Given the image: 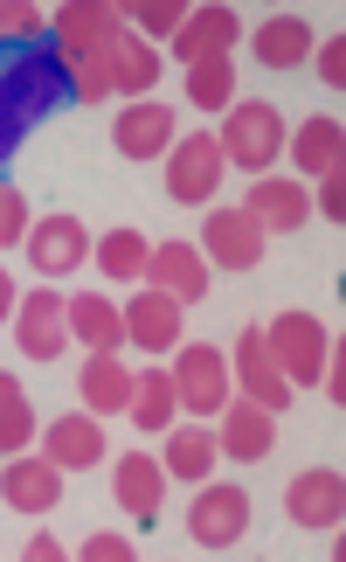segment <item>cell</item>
<instances>
[{"mask_svg":"<svg viewBox=\"0 0 346 562\" xmlns=\"http://www.w3.org/2000/svg\"><path fill=\"white\" fill-rule=\"evenodd\" d=\"M70 98V70H62L56 35L42 29L21 56H0V160L28 139L35 119H49L56 104Z\"/></svg>","mask_w":346,"mask_h":562,"instance_id":"1","label":"cell"},{"mask_svg":"<svg viewBox=\"0 0 346 562\" xmlns=\"http://www.w3.org/2000/svg\"><path fill=\"white\" fill-rule=\"evenodd\" d=\"M222 160H235L243 175H264V167L277 160V146H285V119H277V104H229V119H222Z\"/></svg>","mask_w":346,"mask_h":562,"instance_id":"2","label":"cell"},{"mask_svg":"<svg viewBox=\"0 0 346 562\" xmlns=\"http://www.w3.org/2000/svg\"><path fill=\"white\" fill-rule=\"evenodd\" d=\"M229 375H235V389H243V396H250L256 409H277V417H285V403H291V382H285V369H277V355H270L264 327H243V334H235Z\"/></svg>","mask_w":346,"mask_h":562,"instance_id":"3","label":"cell"},{"mask_svg":"<svg viewBox=\"0 0 346 562\" xmlns=\"http://www.w3.org/2000/svg\"><path fill=\"white\" fill-rule=\"evenodd\" d=\"M229 361L222 348H181L173 355V396H181V409H194V417H222V403H229Z\"/></svg>","mask_w":346,"mask_h":562,"instance_id":"4","label":"cell"},{"mask_svg":"<svg viewBox=\"0 0 346 562\" xmlns=\"http://www.w3.org/2000/svg\"><path fill=\"white\" fill-rule=\"evenodd\" d=\"M215 188H222V146H215V133L173 139V154H166V194L173 202H215Z\"/></svg>","mask_w":346,"mask_h":562,"instance_id":"5","label":"cell"},{"mask_svg":"<svg viewBox=\"0 0 346 562\" xmlns=\"http://www.w3.org/2000/svg\"><path fill=\"white\" fill-rule=\"evenodd\" d=\"M264 340H270L285 382H319V369H326V327L312 313H277V327H264Z\"/></svg>","mask_w":346,"mask_h":562,"instance_id":"6","label":"cell"},{"mask_svg":"<svg viewBox=\"0 0 346 562\" xmlns=\"http://www.w3.org/2000/svg\"><path fill=\"white\" fill-rule=\"evenodd\" d=\"M243 528H250V493L243 486H201L194 493V507H187V535L201 549H229V542H243Z\"/></svg>","mask_w":346,"mask_h":562,"instance_id":"7","label":"cell"},{"mask_svg":"<svg viewBox=\"0 0 346 562\" xmlns=\"http://www.w3.org/2000/svg\"><path fill=\"white\" fill-rule=\"evenodd\" d=\"M97 70H104V83H112V91H125V98L139 104V98L160 83V56H153V42H139L132 29H118V35L97 49Z\"/></svg>","mask_w":346,"mask_h":562,"instance_id":"8","label":"cell"},{"mask_svg":"<svg viewBox=\"0 0 346 562\" xmlns=\"http://www.w3.org/2000/svg\"><path fill=\"white\" fill-rule=\"evenodd\" d=\"M14 340H21V355L28 361H56L62 348H70V319H62V299L42 285L21 299V313H14Z\"/></svg>","mask_w":346,"mask_h":562,"instance_id":"9","label":"cell"},{"mask_svg":"<svg viewBox=\"0 0 346 562\" xmlns=\"http://www.w3.org/2000/svg\"><path fill=\"white\" fill-rule=\"evenodd\" d=\"M201 257L222 265V271H250L256 257H264V229H256L243 209H215L201 223Z\"/></svg>","mask_w":346,"mask_h":562,"instance_id":"10","label":"cell"},{"mask_svg":"<svg viewBox=\"0 0 346 562\" xmlns=\"http://www.w3.org/2000/svg\"><path fill=\"white\" fill-rule=\"evenodd\" d=\"M146 285L181 299V306H194V299H208V257L194 244H160L153 257H146Z\"/></svg>","mask_w":346,"mask_h":562,"instance_id":"11","label":"cell"},{"mask_svg":"<svg viewBox=\"0 0 346 562\" xmlns=\"http://www.w3.org/2000/svg\"><path fill=\"white\" fill-rule=\"evenodd\" d=\"M112 146L125 160H160L166 146H173V112L153 98H139V104H125L118 125H112Z\"/></svg>","mask_w":346,"mask_h":562,"instance_id":"12","label":"cell"},{"mask_svg":"<svg viewBox=\"0 0 346 562\" xmlns=\"http://www.w3.org/2000/svg\"><path fill=\"white\" fill-rule=\"evenodd\" d=\"M243 215L256 229H277V236H291V229H305V215H312V194L298 188V181H270V175H256V188H250V202H243Z\"/></svg>","mask_w":346,"mask_h":562,"instance_id":"13","label":"cell"},{"mask_svg":"<svg viewBox=\"0 0 346 562\" xmlns=\"http://www.w3.org/2000/svg\"><path fill=\"white\" fill-rule=\"evenodd\" d=\"M285 507H291V521H298V528H339V514H346V480H339L333 465L298 472L291 493H285Z\"/></svg>","mask_w":346,"mask_h":562,"instance_id":"14","label":"cell"},{"mask_svg":"<svg viewBox=\"0 0 346 562\" xmlns=\"http://www.w3.org/2000/svg\"><path fill=\"white\" fill-rule=\"evenodd\" d=\"M83 223L77 215H42V223L28 229V257H35V271L42 278H70L77 265H83Z\"/></svg>","mask_w":346,"mask_h":562,"instance_id":"15","label":"cell"},{"mask_svg":"<svg viewBox=\"0 0 346 562\" xmlns=\"http://www.w3.org/2000/svg\"><path fill=\"white\" fill-rule=\"evenodd\" d=\"M0 501L21 507V514L62 507V465H49V459H14V465H0Z\"/></svg>","mask_w":346,"mask_h":562,"instance_id":"16","label":"cell"},{"mask_svg":"<svg viewBox=\"0 0 346 562\" xmlns=\"http://www.w3.org/2000/svg\"><path fill=\"white\" fill-rule=\"evenodd\" d=\"M125 340L146 348V355H166L173 340H181V299H166V292L146 285L132 306H125Z\"/></svg>","mask_w":346,"mask_h":562,"instance_id":"17","label":"cell"},{"mask_svg":"<svg viewBox=\"0 0 346 562\" xmlns=\"http://www.w3.org/2000/svg\"><path fill=\"white\" fill-rule=\"evenodd\" d=\"M235 35H243V21H235V8H187L181 35H173V56L181 63H201V56H229Z\"/></svg>","mask_w":346,"mask_h":562,"instance_id":"18","label":"cell"},{"mask_svg":"<svg viewBox=\"0 0 346 562\" xmlns=\"http://www.w3.org/2000/svg\"><path fill=\"white\" fill-rule=\"evenodd\" d=\"M118 29H125V14H118V8H104V0H70V8H56V49H83V56H97Z\"/></svg>","mask_w":346,"mask_h":562,"instance_id":"19","label":"cell"},{"mask_svg":"<svg viewBox=\"0 0 346 562\" xmlns=\"http://www.w3.org/2000/svg\"><path fill=\"white\" fill-rule=\"evenodd\" d=\"M62 319H70V340H83L91 355H118L125 348V313L112 306V299H97V292H83L62 306Z\"/></svg>","mask_w":346,"mask_h":562,"instance_id":"20","label":"cell"},{"mask_svg":"<svg viewBox=\"0 0 346 562\" xmlns=\"http://www.w3.org/2000/svg\"><path fill=\"white\" fill-rule=\"evenodd\" d=\"M42 445H49V465H62V472H91V465L104 459V430H97V417H49Z\"/></svg>","mask_w":346,"mask_h":562,"instance_id":"21","label":"cell"},{"mask_svg":"<svg viewBox=\"0 0 346 562\" xmlns=\"http://www.w3.org/2000/svg\"><path fill=\"white\" fill-rule=\"evenodd\" d=\"M229 459H270V409H256L250 396H229L222 403V438Z\"/></svg>","mask_w":346,"mask_h":562,"instance_id":"22","label":"cell"},{"mask_svg":"<svg viewBox=\"0 0 346 562\" xmlns=\"http://www.w3.org/2000/svg\"><path fill=\"white\" fill-rule=\"evenodd\" d=\"M77 389H83V403H91V417H104V409H132V369H125L118 355H91L83 361V375H77Z\"/></svg>","mask_w":346,"mask_h":562,"instance_id":"23","label":"cell"},{"mask_svg":"<svg viewBox=\"0 0 346 562\" xmlns=\"http://www.w3.org/2000/svg\"><path fill=\"white\" fill-rule=\"evenodd\" d=\"M112 486H118V507L132 514V521H153V514H160V459L125 451L118 472H112Z\"/></svg>","mask_w":346,"mask_h":562,"instance_id":"24","label":"cell"},{"mask_svg":"<svg viewBox=\"0 0 346 562\" xmlns=\"http://www.w3.org/2000/svg\"><path fill=\"white\" fill-rule=\"evenodd\" d=\"M291 154H298V167H305V175H339L346 167V133H339V119H305L291 133Z\"/></svg>","mask_w":346,"mask_h":562,"instance_id":"25","label":"cell"},{"mask_svg":"<svg viewBox=\"0 0 346 562\" xmlns=\"http://www.w3.org/2000/svg\"><path fill=\"white\" fill-rule=\"evenodd\" d=\"M256 56H264V70H291V63L312 56V29L298 14H277V21L256 29Z\"/></svg>","mask_w":346,"mask_h":562,"instance_id":"26","label":"cell"},{"mask_svg":"<svg viewBox=\"0 0 346 562\" xmlns=\"http://www.w3.org/2000/svg\"><path fill=\"white\" fill-rule=\"evenodd\" d=\"M146 257H153V244H146L139 229H112L97 244V271L112 278V285H139V278H146Z\"/></svg>","mask_w":346,"mask_h":562,"instance_id":"27","label":"cell"},{"mask_svg":"<svg viewBox=\"0 0 346 562\" xmlns=\"http://www.w3.org/2000/svg\"><path fill=\"white\" fill-rule=\"evenodd\" d=\"M187 98L201 104V112H229V104H235V63L229 56L187 63Z\"/></svg>","mask_w":346,"mask_h":562,"instance_id":"28","label":"cell"},{"mask_svg":"<svg viewBox=\"0 0 346 562\" xmlns=\"http://www.w3.org/2000/svg\"><path fill=\"white\" fill-rule=\"evenodd\" d=\"M173 409H181V396H173V375H166V369L132 375V424H139V430H166Z\"/></svg>","mask_w":346,"mask_h":562,"instance_id":"29","label":"cell"},{"mask_svg":"<svg viewBox=\"0 0 346 562\" xmlns=\"http://www.w3.org/2000/svg\"><path fill=\"white\" fill-rule=\"evenodd\" d=\"M215 451H222V445H215L208 430H173V438H166V472H173V480H208Z\"/></svg>","mask_w":346,"mask_h":562,"instance_id":"30","label":"cell"},{"mask_svg":"<svg viewBox=\"0 0 346 562\" xmlns=\"http://www.w3.org/2000/svg\"><path fill=\"white\" fill-rule=\"evenodd\" d=\"M181 21H187V0H132V14H125V29H132L139 42L146 35H181Z\"/></svg>","mask_w":346,"mask_h":562,"instance_id":"31","label":"cell"},{"mask_svg":"<svg viewBox=\"0 0 346 562\" xmlns=\"http://www.w3.org/2000/svg\"><path fill=\"white\" fill-rule=\"evenodd\" d=\"M35 438V409H28V396H8L0 403V451H21Z\"/></svg>","mask_w":346,"mask_h":562,"instance_id":"32","label":"cell"},{"mask_svg":"<svg viewBox=\"0 0 346 562\" xmlns=\"http://www.w3.org/2000/svg\"><path fill=\"white\" fill-rule=\"evenodd\" d=\"M42 35V14L28 0H0V42H35Z\"/></svg>","mask_w":346,"mask_h":562,"instance_id":"33","label":"cell"},{"mask_svg":"<svg viewBox=\"0 0 346 562\" xmlns=\"http://www.w3.org/2000/svg\"><path fill=\"white\" fill-rule=\"evenodd\" d=\"M21 236H28V202H21V188L0 181V250L21 244Z\"/></svg>","mask_w":346,"mask_h":562,"instance_id":"34","label":"cell"},{"mask_svg":"<svg viewBox=\"0 0 346 562\" xmlns=\"http://www.w3.org/2000/svg\"><path fill=\"white\" fill-rule=\"evenodd\" d=\"M319 389H326V403H333V409L346 403V355H339V340L326 348V369H319Z\"/></svg>","mask_w":346,"mask_h":562,"instance_id":"35","label":"cell"},{"mask_svg":"<svg viewBox=\"0 0 346 562\" xmlns=\"http://www.w3.org/2000/svg\"><path fill=\"white\" fill-rule=\"evenodd\" d=\"M319 77H326L333 91L346 83V35H326V42H319Z\"/></svg>","mask_w":346,"mask_h":562,"instance_id":"36","label":"cell"},{"mask_svg":"<svg viewBox=\"0 0 346 562\" xmlns=\"http://www.w3.org/2000/svg\"><path fill=\"white\" fill-rule=\"evenodd\" d=\"M83 555H91V562H132V542H125V535H91Z\"/></svg>","mask_w":346,"mask_h":562,"instance_id":"37","label":"cell"},{"mask_svg":"<svg viewBox=\"0 0 346 562\" xmlns=\"http://www.w3.org/2000/svg\"><path fill=\"white\" fill-rule=\"evenodd\" d=\"M319 209H326V223H339V215H346V181L339 175L319 181Z\"/></svg>","mask_w":346,"mask_h":562,"instance_id":"38","label":"cell"},{"mask_svg":"<svg viewBox=\"0 0 346 562\" xmlns=\"http://www.w3.org/2000/svg\"><path fill=\"white\" fill-rule=\"evenodd\" d=\"M28 562H62V542H56V535H35V542H28Z\"/></svg>","mask_w":346,"mask_h":562,"instance_id":"39","label":"cell"},{"mask_svg":"<svg viewBox=\"0 0 346 562\" xmlns=\"http://www.w3.org/2000/svg\"><path fill=\"white\" fill-rule=\"evenodd\" d=\"M8 313H14V278L0 271V319H8Z\"/></svg>","mask_w":346,"mask_h":562,"instance_id":"40","label":"cell"},{"mask_svg":"<svg viewBox=\"0 0 346 562\" xmlns=\"http://www.w3.org/2000/svg\"><path fill=\"white\" fill-rule=\"evenodd\" d=\"M8 396H21V382H14V375H0V403H8Z\"/></svg>","mask_w":346,"mask_h":562,"instance_id":"41","label":"cell"}]
</instances>
